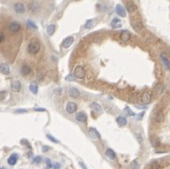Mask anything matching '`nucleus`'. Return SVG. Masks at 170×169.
<instances>
[{
	"mask_svg": "<svg viewBox=\"0 0 170 169\" xmlns=\"http://www.w3.org/2000/svg\"><path fill=\"white\" fill-rule=\"evenodd\" d=\"M40 49V44L38 41H33L31 43H29L27 46V52L31 55H35L37 54Z\"/></svg>",
	"mask_w": 170,
	"mask_h": 169,
	"instance_id": "f257e3e1",
	"label": "nucleus"
},
{
	"mask_svg": "<svg viewBox=\"0 0 170 169\" xmlns=\"http://www.w3.org/2000/svg\"><path fill=\"white\" fill-rule=\"evenodd\" d=\"M74 78L77 79H84L85 77V71L82 66H77L75 67L73 71Z\"/></svg>",
	"mask_w": 170,
	"mask_h": 169,
	"instance_id": "f03ea898",
	"label": "nucleus"
},
{
	"mask_svg": "<svg viewBox=\"0 0 170 169\" xmlns=\"http://www.w3.org/2000/svg\"><path fill=\"white\" fill-rule=\"evenodd\" d=\"M77 110V104L73 102V101H70L67 103V106H66V111L69 113V114H73V113L76 112Z\"/></svg>",
	"mask_w": 170,
	"mask_h": 169,
	"instance_id": "7ed1b4c3",
	"label": "nucleus"
},
{
	"mask_svg": "<svg viewBox=\"0 0 170 169\" xmlns=\"http://www.w3.org/2000/svg\"><path fill=\"white\" fill-rule=\"evenodd\" d=\"M21 29V24L17 22H12L9 25V30L12 33H16Z\"/></svg>",
	"mask_w": 170,
	"mask_h": 169,
	"instance_id": "20e7f679",
	"label": "nucleus"
},
{
	"mask_svg": "<svg viewBox=\"0 0 170 169\" xmlns=\"http://www.w3.org/2000/svg\"><path fill=\"white\" fill-rule=\"evenodd\" d=\"M141 101L146 104L149 103L151 101V94L148 91H145L141 96Z\"/></svg>",
	"mask_w": 170,
	"mask_h": 169,
	"instance_id": "39448f33",
	"label": "nucleus"
},
{
	"mask_svg": "<svg viewBox=\"0 0 170 169\" xmlns=\"http://www.w3.org/2000/svg\"><path fill=\"white\" fill-rule=\"evenodd\" d=\"M88 134H89V136L92 137L93 139H100V138H101L100 133H99L95 128H90V129L88 130Z\"/></svg>",
	"mask_w": 170,
	"mask_h": 169,
	"instance_id": "423d86ee",
	"label": "nucleus"
},
{
	"mask_svg": "<svg viewBox=\"0 0 170 169\" xmlns=\"http://www.w3.org/2000/svg\"><path fill=\"white\" fill-rule=\"evenodd\" d=\"M11 88L13 92H19L21 88H22V84L21 83L17 81V80H15V81H13L12 83V85H11Z\"/></svg>",
	"mask_w": 170,
	"mask_h": 169,
	"instance_id": "0eeeda50",
	"label": "nucleus"
},
{
	"mask_svg": "<svg viewBox=\"0 0 170 169\" xmlns=\"http://www.w3.org/2000/svg\"><path fill=\"white\" fill-rule=\"evenodd\" d=\"M116 12L120 17L126 16V11H125V9L123 8V6H121L120 4H118V5L116 6Z\"/></svg>",
	"mask_w": 170,
	"mask_h": 169,
	"instance_id": "6e6552de",
	"label": "nucleus"
},
{
	"mask_svg": "<svg viewBox=\"0 0 170 169\" xmlns=\"http://www.w3.org/2000/svg\"><path fill=\"white\" fill-rule=\"evenodd\" d=\"M10 72H11V69L8 64H6V63L0 64V72L5 74V75H8V74H10Z\"/></svg>",
	"mask_w": 170,
	"mask_h": 169,
	"instance_id": "1a4fd4ad",
	"label": "nucleus"
},
{
	"mask_svg": "<svg viewBox=\"0 0 170 169\" xmlns=\"http://www.w3.org/2000/svg\"><path fill=\"white\" fill-rule=\"evenodd\" d=\"M73 41H74L73 37H68V38H66V39L63 40L62 47L65 48V49H67V48H69L71 45L73 43Z\"/></svg>",
	"mask_w": 170,
	"mask_h": 169,
	"instance_id": "9d476101",
	"label": "nucleus"
},
{
	"mask_svg": "<svg viewBox=\"0 0 170 169\" xmlns=\"http://www.w3.org/2000/svg\"><path fill=\"white\" fill-rule=\"evenodd\" d=\"M29 90L33 93V94H38V91H39V84L36 81H33L31 82L30 84H29Z\"/></svg>",
	"mask_w": 170,
	"mask_h": 169,
	"instance_id": "9b49d317",
	"label": "nucleus"
},
{
	"mask_svg": "<svg viewBox=\"0 0 170 169\" xmlns=\"http://www.w3.org/2000/svg\"><path fill=\"white\" fill-rule=\"evenodd\" d=\"M21 73H22V75H24V76L28 75V74L31 73V68L29 67L28 65L24 64V65H23L22 68H21Z\"/></svg>",
	"mask_w": 170,
	"mask_h": 169,
	"instance_id": "f8f14e48",
	"label": "nucleus"
},
{
	"mask_svg": "<svg viewBox=\"0 0 170 169\" xmlns=\"http://www.w3.org/2000/svg\"><path fill=\"white\" fill-rule=\"evenodd\" d=\"M76 119L79 121V122H82V123H84L86 121V119H87V117H86V115H85V113L83 112H79L76 114Z\"/></svg>",
	"mask_w": 170,
	"mask_h": 169,
	"instance_id": "ddd939ff",
	"label": "nucleus"
},
{
	"mask_svg": "<svg viewBox=\"0 0 170 169\" xmlns=\"http://www.w3.org/2000/svg\"><path fill=\"white\" fill-rule=\"evenodd\" d=\"M14 11H16L17 13H24L25 11V8H24V4H22V3H16L14 5Z\"/></svg>",
	"mask_w": 170,
	"mask_h": 169,
	"instance_id": "4468645a",
	"label": "nucleus"
},
{
	"mask_svg": "<svg viewBox=\"0 0 170 169\" xmlns=\"http://www.w3.org/2000/svg\"><path fill=\"white\" fill-rule=\"evenodd\" d=\"M120 39L123 41H128L131 39V33L128 30H123L121 33H120Z\"/></svg>",
	"mask_w": 170,
	"mask_h": 169,
	"instance_id": "2eb2a0df",
	"label": "nucleus"
},
{
	"mask_svg": "<svg viewBox=\"0 0 170 169\" xmlns=\"http://www.w3.org/2000/svg\"><path fill=\"white\" fill-rule=\"evenodd\" d=\"M17 160H18V155L16 153H13L8 159V163L10 165H14L15 163H17Z\"/></svg>",
	"mask_w": 170,
	"mask_h": 169,
	"instance_id": "dca6fc26",
	"label": "nucleus"
},
{
	"mask_svg": "<svg viewBox=\"0 0 170 169\" xmlns=\"http://www.w3.org/2000/svg\"><path fill=\"white\" fill-rule=\"evenodd\" d=\"M69 94L73 98H78L80 96V91L75 87H71L69 89Z\"/></svg>",
	"mask_w": 170,
	"mask_h": 169,
	"instance_id": "f3484780",
	"label": "nucleus"
},
{
	"mask_svg": "<svg viewBox=\"0 0 170 169\" xmlns=\"http://www.w3.org/2000/svg\"><path fill=\"white\" fill-rule=\"evenodd\" d=\"M160 56H161V59H162V61L164 63V67L166 68L167 70H170V61L168 60V58L164 56V54H161Z\"/></svg>",
	"mask_w": 170,
	"mask_h": 169,
	"instance_id": "a211bd4d",
	"label": "nucleus"
},
{
	"mask_svg": "<svg viewBox=\"0 0 170 169\" xmlns=\"http://www.w3.org/2000/svg\"><path fill=\"white\" fill-rule=\"evenodd\" d=\"M105 154H106V156H107L109 159H111V160H116V159H117L116 153H115V151H114L113 149H111V148H108L107 150L105 151Z\"/></svg>",
	"mask_w": 170,
	"mask_h": 169,
	"instance_id": "6ab92c4d",
	"label": "nucleus"
},
{
	"mask_svg": "<svg viewBox=\"0 0 170 169\" xmlns=\"http://www.w3.org/2000/svg\"><path fill=\"white\" fill-rule=\"evenodd\" d=\"M126 9L129 12H133L136 10V5L134 2H127L126 3Z\"/></svg>",
	"mask_w": 170,
	"mask_h": 169,
	"instance_id": "aec40b11",
	"label": "nucleus"
},
{
	"mask_svg": "<svg viewBox=\"0 0 170 169\" xmlns=\"http://www.w3.org/2000/svg\"><path fill=\"white\" fill-rule=\"evenodd\" d=\"M155 121L156 122H158V123H161V122H163L164 120V114L162 112H157L156 113V115H155Z\"/></svg>",
	"mask_w": 170,
	"mask_h": 169,
	"instance_id": "412c9836",
	"label": "nucleus"
},
{
	"mask_svg": "<svg viewBox=\"0 0 170 169\" xmlns=\"http://www.w3.org/2000/svg\"><path fill=\"white\" fill-rule=\"evenodd\" d=\"M117 123H118V125L119 126H120V127H123V126H125L126 124H127V119H126V118H124V117H118V118H117Z\"/></svg>",
	"mask_w": 170,
	"mask_h": 169,
	"instance_id": "4be33fe9",
	"label": "nucleus"
},
{
	"mask_svg": "<svg viewBox=\"0 0 170 169\" xmlns=\"http://www.w3.org/2000/svg\"><path fill=\"white\" fill-rule=\"evenodd\" d=\"M111 26H112V28H114V29H116V28H119L120 26H121V22L119 21V19L115 18L113 21L111 22Z\"/></svg>",
	"mask_w": 170,
	"mask_h": 169,
	"instance_id": "5701e85b",
	"label": "nucleus"
},
{
	"mask_svg": "<svg viewBox=\"0 0 170 169\" xmlns=\"http://www.w3.org/2000/svg\"><path fill=\"white\" fill-rule=\"evenodd\" d=\"M150 143H151V145H152L154 147H157V146L160 145V141H159L158 137L157 136H155V135H152L151 137H150Z\"/></svg>",
	"mask_w": 170,
	"mask_h": 169,
	"instance_id": "b1692460",
	"label": "nucleus"
},
{
	"mask_svg": "<svg viewBox=\"0 0 170 169\" xmlns=\"http://www.w3.org/2000/svg\"><path fill=\"white\" fill-rule=\"evenodd\" d=\"M55 31H56V25H55V24H50V25H48V26L46 27V33L48 34L49 36L54 35Z\"/></svg>",
	"mask_w": 170,
	"mask_h": 169,
	"instance_id": "393cba45",
	"label": "nucleus"
},
{
	"mask_svg": "<svg viewBox=\"0 0 170 169\" xmlns=\"http://www.w3.org/2000/svg\"><path fill=\"white\" fill-rule=\"evenodd\" d=\"M154 90H155V92H156L157 94L161 95V94H162V93L164 92V84H158L157 85H156V86H155Z\"/></svg>",
	"mask_w": 170,
	"mask_h": 169,
	"instance_id": "a878e982",
	"label": "nucleus"
},
{
	"mask_svg": "<svg viewBox=\"0 0 170 169\" xmlns=\"http://www.w3.org/2000/svg\"><path fill=\"white\" fill-rule=\"evenodd\" d=\"M133 28L135 31H140L143 29V24L141 22H134L133 24Z\"/></svg>",
	"mask_w": 170,
	"mask_h": 169,
	"instance_id": "bb28decb",
	"label": "nucleus"
},
{
	"mask_svg": "<svg viewBox=\"0 0 170 169\" xmlns=\"http://www.w3.org/2000/svg\"><path fill=\"white\" fill-rule=\"evenodd\" d=\"M91 107H92V109H93L94 111H96L97 113H101L102 111L101 105H100L99 103H97V102H93V103L91 104Z\"/></svg>",
	"mask_w": 170,
	"mask_h": 169,
	"instance_id": "cd10ccee",
	"label": "nucleus"
},
{
	"mask_svg": "<svg viewBox=\"0 0 170 169\" xmlns=\"http://www.w3.org/2000/svg\"><path fill=\"white\" fill-rule=\"evenodd\" d=\"M94 23H95V21H94V20H88V21H86V22H85L84 27H85V29H90V28L94 25Z\"/></svg>",
	"mask_w": 170,
	"mask_h": 169,
	"instance_id": "c85d7f7f",
	"label": "nucleus"
},
{
	"mask_svg": "<svg viewBox=\"0 0 170 169\" xmlns=\"http://www.w3.org/2000/svg\"><path fill=\"white\" fill-rule=\"evenodd\" d=\"M26 23H27V26L31 28L32 30H34V31H35V30H37V29H38V27H37V25H36V24H35L34 22H32V21L28 20Z\"/></svg>",
	"mask_w": 170,
	"mask_h": 169,
	"instance_id": "c756f323",
	"label": "nucleus"
},
{
	"mask_svg": "<svg viewBox=\"0 0 170 169\" xmlns=\"http://www.w3.org/2000/svg\"><path fill=\"white\" fill-rule=\"evenodd\" d=\"M123 111H124V113H126V115H127V116H130V117H134V113L133 112V111L131 110L129 107H126Z\"/></svg>",
	"mask_w": 170,
	"mask_h": 169,
	"instance_id": "7c9ffc66",
	"label": "nucleus"
},
{
	"mask_svg": "<svg viewBox=\"0 0 170 169\" xmlns=\"http://www.w3.org/2000/svg\"><path fill=\"white\" fill-rule=\"evenodd\" d=\"M46 137H47L49 140H51L52 142H54V143H59V141L57 140V139H56V138H54L51 134H46Z\"/></svg>",
	"mask_w": 170,
	"mask_h": 169,
	"instance_id": "2f4dec72",
	"label": "nucleus"
},
{
	"mask_svg": "<svg viewBox=\"0 0 170 169\" xmlns=\"http://www.w3.org/2000/svg\"><path fill=\"white\" fill-rule=\"evenodd\" d=\"M41 161H42V159H41V157H40V156H37V157H35L34 159H33V163H36V164L40 163Z\"/></svg>",
	"mask_w": 170,
	"mask_h": 169,
	"instance_id": "473e14b6",
	"label": "nucleus"
},
{
	"mask_svg": "<svg viewBox=\"0 0 170 169\" xmlns=\"http://www.w3.org/2000/svg\"><path fill=\"white\" fill-rule=\"evenodd\" d=\"M7 91H0V100L3 101L4 99H6Z\"/></svg>",
	"mask_w": 170,
	"mask_h": 169,
	"instance_id": "72a5a7b5",
	"label": "nucleus"
},
{
	"mask_svg": "<svg viewBox=\"0 0 170 169\" xmlns=\"http://www.w3.org/2000/svg\"><path fill=\"white\" fill-rule=\"evenodd\" d=\"M15 113L16 114H25V113H27V110H25V109H17V110H15Z\"/></svg>",
	"mask_w": 170,
	"mask_h": 169,
	"instance_id": "f704fd0d",
	"label": "nucleus"
},
{
	"mask_svg": "<svg viewBox=\"0 0 170 169\" xmlns=\"http://www.w3.org/2000/svg\"><path fill=\"white\" fill-rule=\"evenodd\" d=\"M150 167H151V169H159L160 168V165H159V163H153Z\"/></svg>",
	"mask_w": 170,
	"mask_h": 169,
	"instance_id": "c9c22d12",
	"label": "nucleus"
},
{
	"mask_svg": "<svg viewBox=\"0 0 170 169\" xmlns=\"http://www.w3.org/2000/svg\"><path fill=\"white\" fill-rule=\"evenodd\" d=\"M66 80H67V81H74V80H75V78L73 77V75H72V74H69L68 76L66 77Z\"/></svg>",
	"mask_w": 170,
	"mask_h": 169,
	"instance_id": "e433bc0d",
	"label": "nucleus"
},
{
	"mask_svg": "<svg viewBox=\"0 0 170 169\" xmlns=\"http://www.w3.org/2000/svg\"><path fill=\"white\" fill-rule=\"evenodd\" d=\"M21 143H24V145H25V146H27V147H28L29 149H31V146L29 145V143H28V142H27V141H26V140H24V139H23V140L21 141Z\"/></svg>",
	"mask_w": 170,
	"mask_h": 169,
	"instance_id": "4c0bfd02",
	"label": "nucleus"
},
{
	"mask_svg": "<svg viewBox=\"0 0 170 169\" xmlns=\"http://www.w3.org/2000/svg\"><path fill=\"white\" fill-rule=\"evenodd\" d=\"M137 165H138V163H137V162H136V161H134L133 163H131V167H132V168H135Z\"/></svg>",
	"mask_w": 170,
	"mask_h": 169,
	"instance_id": "58836bf2",
	"label": "nucleus"
},
{
	"mask_svg": "<svg viewBox=\"0 0 170 169\" xmlns=\"http://www.w3.org/2000/svg\"><path fill=\"white\" fill-rule=\"evenodd\" d=\"M4 39H5V35L2 33V32H0V43H1Z\"/></svg>",
	"mask_w": 170,
	"mask_h": 169,
	"instance_id": "ea45409f",
	"label": "nucleus"
},
{
	"mask_svg": "<svg viewBox=\"0 0 170 169\" xmlns=\"http://www.w3.org/2000/svg\"><path fill=\"white\" fill-rule=\"evenodd\" d=\"M49 149H50V146H42V151H43V152L48 151Z\"/></svg>",
	"mask_w": 170,
	"mask_h": 169,
	"instance_id": "a19ab883",
	"label": "nucleus"
},
{
	"mask_svg": "<svg viewBox=\"0 0 170 169\" xmlns=\"http://www.w3.org/2000/svg\"><path fill=\"white\" fill-rule=\"evenodd\" d=\"M45 161H46V163H47V165H48L49 167H52V163H51V161H50V159H48V158H47Z\"/></svg>",
	"mask_w": 170,
	"mask_h": 169,
	"instance_id": "79ce46f5",
	"label": "nucleus"
},
{
	"mask_svg": "<svg viewBox=\"0 0 170 169\" xmlns=\"http://www.w3.org/2000/svg\"><path fill=\"white\" fill-rule=\"evenodd\" d=\"M35 111H39V112H45V109L44 108H35Z\"/></svg>",
	"mask_w": 170,
	"mask_h": 169,
	"instance_id": "37998d69",
	"label": "nucleus"
},
{
	"mask_svg": "<svg viewBox=\"0 0 170 169\" xmlns=\"http://www.w3.org/2000/svg\"><path fill=\"white\" fill-rule=\"evenodd\" d=\"M60 167H61V165H60V163H57L55 165H54V168L55 169H59Z\"/></svg>",
	"mask_w": 170,
	"mask_h": 169,
	"instance_id": "c03bdc74",
	"label": "nucleus"
},
{
	"mask_svg": "<svg viewBox=\"0 0 170 169\" xmlns=\"http://www.w3.org/2000/svg\"><path fill=\"white\" fill-rule=\"evenodd\" d=\"M78 163H79V165H80V166H81V167H82L83 169H87V168H86V166H85V164L82 163V162H79Z\"/></svg>",
	"mask_w": 170,
	"mask_h": 169,
	"instance_id": "a18cd8bd",
	"label": "nucleus"
},
{
	"mask_svg": "<svg viewBox=\"0 0 170 169\" xmlns=\"http://www.w3.org/2000/svg\"><path fill=\"white\" fill-rule=\"evenodd\" d=\"M136 137H137V139L139 141V143H142V136L141 134H136Z\"/></svg>",
	"mask_w": 170,
	"mask_h": 169,
	"instance_id": "49530a36",
	"label": "nucleus"
},
{
	"mask_svg": "<svg viewBox=\"0 0 170 169\" xmlns=\"http://www.w3.org/2000/svg\"><path fill=\"white\" fill-rule=\"evenodd\" d=\"M37 78H38V80H41V79L43 78V76H42V74H39Z\"/></svg>",
	"mask_w": 170,
	"mask_h": 169,
	"instance_id": "de8ad7c7",
	"label": "nucleus"
},
{
	"mask_svg": "<svg viewBox=\"0 0 170 169\" xmlns=\"http://www.w3.org/2000/svg\"><path fill=\"white\" fill-rule=\"evenodd\" d=\"M0 169H6V168H5V167H1Z\"/></svg>",
	"mask_w": 170,
	"mask_h": 169,
	"instance_id": "09e8293b",
	"label": "nucleus"
}]
</instances>
